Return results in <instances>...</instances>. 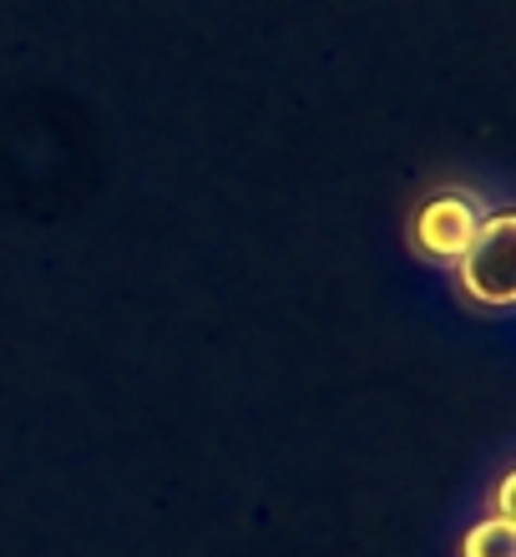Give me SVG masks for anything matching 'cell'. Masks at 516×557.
I'll return each mask as SVG.
<instances>
[{
  "label": "cell",
  "mask_w": 516,
  "mask_h": 557,
  "mask_svg": "<svg viewBox=\"0 0 516 557\" xmlns=\"http://www.w3.org/2000/svg\"><path fill=\"white\" fill-rule=\"evenodd\" d=\"M461 289L487 309H512L516 299V219L496 213L481 223V234L471 238V249L456 259Z\"/></svg>",
  "instance_id": "cell-1"
},
{
  "label": "cell",
  "mask_w": 516,
  "mask_h": 557,
  "mask_svg": "<svg viewBox=\"0 0 516 557\" xmlns=\"http://www.w3.org/2000/svg\"><path fill=\"white\" fill-rule=\"evenodd\" d=\"M481 223H487V213H481L476 198H466V193H436L415 213L411 244L430 264H456L461 253L471 249V238L481 234Z\"/></svg>",
  "instance_id": "cell-2"
},
{
  "label": "cell",
  "mask_w": 516,
  "mask_h": 557,
  "mask_svg": "<svg viewBox=\"0 0 516 557\" xmlns=\"http://www.w3.org/2000/svg\"><path fill=\"white\" fill-rule=\"evenodd\" d=\"M461 557H516V528L506 517H487L466 532L461 543Z\"/></svg>",
  "instance_id": "cell-3"
},
{
  "label": "cell",
  "mask_w": 516,
  "mask_h": 557,
  "mask_svg": "<svg viewBox=\"0 0 516 557\" xmlns=\"http://www.w3.org/2000/svg\"><path fill=\"white\" fill-rule=\"evenodd\" d=\"M512 492H516V476H512V471H506V476H502V486H496V517H506V522H512Z\"/></svg>",
  "instance_id": "cell-4"
}]
</instances>
